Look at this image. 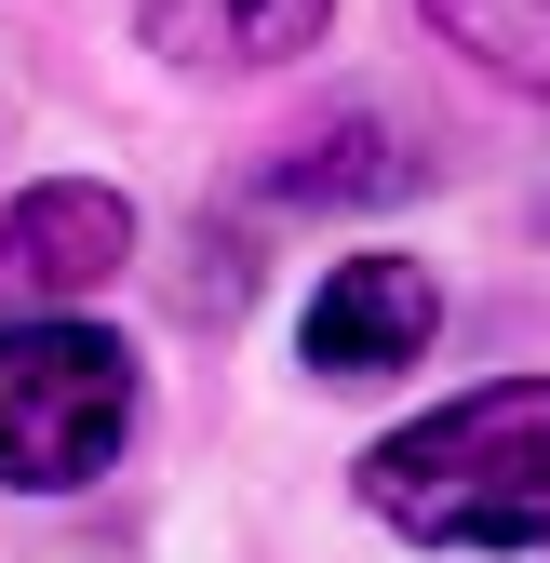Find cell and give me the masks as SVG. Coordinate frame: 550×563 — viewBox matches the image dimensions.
Returning <instances> with one entry per match:
<instances>
[{"label":"cell","mask_w":550,"mask_h":563,"mask_svg":"<svg viewBox=\"0 0 550 563\" xmlns=\"http://www.w3.org/2000/svg\"><path fill=\"white\" fill-rule=\"evenodd\" d=\"M134 430V349L95 322H0V483L14 497H81Z\"/></svg>","instance_id":"cell-2"},{"label":"cell","mask_w":550,"mask_h":563,"mask_svg":"<svg viewBox=\"0 0 550 563\" xmlns=\"http://www.w3.org/2000/svg\"><path fill=\"white\" fill-rule=\"evenodd\" d=\"M336 0H148V41L175 67H283L322 41Z\"/></svg>","instance_id":"cell-5"},{"label":"cell","mask_w":550,"mask_h":563,"mask_svg":"<svg viewBox=\"0 0 550 563\" xmlns=\"http://www.w3.org/2000/svg\"><path fill=\"white\" fill-rule=\"evenodd\" d=\"M417 188V148H403L389 121H322V134H296L283 162H268V201H403Z\"/></svg>","instance_id":"cell-6"},{"label":"cell","mask_w":550,"mask_h":563,"mask_svg":"<svg viewBox=\"0 0 550 563\" xmlns=\"http://www.w3.org/2000/svg\"><path fill=\"white\" fill-rule=\"evenodd\" d=\"M430 322H443V296H430L417 255H336V268L309 282L296 349H309V376H389V363L430 349Z\"/></svg>","instance_id":"cell-4"},{"label":"cell","mask_w":550,"mask_h":563,"mask_svg":"<svg viewBox=\"0 0 550 563\" xmlns=\"http://www.w3.org/2000/svg\"><path fill=\"white\" fill-rule=\"evenodd\" d=\"M363 510L417 550H550V376L457 389L363 456Z\"/></svg>","instance_id":"cell-1"},{"label":"cell","mask_w":550,"mask_h":563,"mask_svg":"<svg viewBox=\"0 0 550 563\" xmlns=\"http://www.w3.org/2000/svg\"><path fill=\"white\" fill-rule=\"evenodd\" d=\"M121 255H134V201L95 175H41V188L0 201V309H28V322L121 282Z\"/></svg>","instance_id":"cell-3"},{"label":"cell","mask_w":550,"mask_h":563,"mask_svg":"<svg viewBox=\"0 0 550 563\" xmlns=\"http://www.w3.org/2000/svg\"><path fill=\"white\" fill-rule=\"evenodd\" d=\"M417 14L484 67V81H510V95L550 108V0H417Z\"/></svg>","instance_id":"cell-7"}]
</instances>
